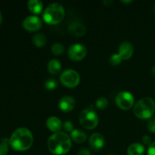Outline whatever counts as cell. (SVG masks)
Here are the masks:
<instances>
[{
	"label": "cell",
	"mask_w": 155,
	"mask_h": 155,
	"mask_svg": "<svg viewBox=\"0 0 155 155\" xmlns=\"http://www.w3.org/2000/svg\"><path fill=\"white\" fill-rule=\"evenodd\" d=\"M47 146L51 154L63 155L67 154L71 148V139L67 133L58 132L51 135L48 139Z\"/></svg>",
	"instance_id": "1"
},
{
	"label": "cell",
	"mask_w": 155,
	"mask_h": 155,
	"mask_svg": "<svg viewBox=\"0 0 155 155\" xmlns=\"http://www.w3.org/2000/svg\"><path fill=\"white\" fill-rule=\"evenodd\" d=\"M33 142V135L25 127H21L15 130L9 139V145L17 151H27L32 146Z\"/></svg>",
	"instance_id": "2"
},
{
	"label": "cell",
	"mask_w": 155,
	"mask_h": 155,
	"mask_svg": "<svg viewBox=\"0 0 155 155\" xmlns=\"http://www.w3.org/2000/svg\"><path fill=\"white\" fill-rule=\"evenodd\" d=\"M133 110L135 115L140 119L151 118L155 113V101L151 98L145 97L135 104Z\"/></svg>",
	"instance_id": "3"
},
{
	"label": "cell",
	"mask_w": 155,
	"mask_h": 155,
	"mask_svg": "<svg viewBox=\"0 0 155 155\" xmlns=\"http://www.w3.org/2000/svg\"><path fill=\"white\" fill-rule=\"evenodd\" d=\"M64 8L58 3H51L45 9L42 15L43 20L49 24H57L64 18Z\"/></svg>",
	"instance_id": "4"
},
{
	"label": "cell",
	"mask_w": 155,
	"mask_h": 155,
	"mask_svg": "<svg viewBox=\"0 0 155 155\" xmlns=\"http://www.w3.org/2000/svg\"><path fill=\"white\" fill-rule=\"evenodd\" d=\"M79 120L84 128L92 130L95 128L98 124V117L96 112L92 108H86L80 113Z\"/></svg>",
	"instance_id": "5"
},
{
	"label": "cell",
	"mask_w": 155,
	"mask_h": 155,
	"mask_svg": "<svg viewBox=\"0 0 155 155\" xmlns=\"http://www.w3.org/2000/svg\"><path fill=\"white\" fill-rule=\"evenodd\" d=\"M61 83L68 88H74L80 83V75L74 70L68 69L63 71L60 76Z\"/></svg>",
	"instance_id": "6"
},
{
	"label": "cell",
	"mask_w": 155,
	"mask_h": 155,
	"mask_svg": "<svg viewBox=\"0 0 155 155\" xmlns=\"http://www.w3.org/2000/svg\"><path fill=\"white\" fill-rule=\"evenodd\" d=\"M116 104L122 110H129L134 104V97L127 91L120 92L116 97Z\"/></svg>",
	"instance_id": "7"
},
{
	"label": "cell",
	"mask_w": 155,
	"mask_h": 155,
	"mask_svg": "<svg viewBox=\"0 0 155 155\" xmlns=\"http://www.w3.org/2000/svg\"><path fill=\"white\" fill-rule=\"evenodd\" d=\"M68 55L70 58L75 61H79L86 57L87 50L86 46L81 44H74L68 48Z\"/></svg>",
	"instance_id": "8"
},
{
	"label": "cell",
	"mask_w": 155,
	"mask_h": 155,
	"mask_svg": "<svg viewBox=\"0 0 155 155\" xmlns=\"http://www.w3.org/2000/svg\"><path fill=\"white\" fill-rule=\"evenodd\" d=\"M42 23L40 18L35 15L28 16L23 21V27L25 30L30 32H34L39 30L42 27Z\"/></svg>",
	"instance_id": "9"
},
{
	"label": "cell",
	"mask_w": 155,
	"mask_h": 155,
	"mask_svg": "<svg viewBox=\"0 0 155 155\" xmlns=\"http://www.w3.org/2000/svg\"><path fill=\"white\" fill-rule=\"evenodd\" d=\"M89 143L92 150L95 151H100L104 145V136L98 133H93L89 138Z\"/></svg>",
	"instance_id": "10"
},
{
	"label": "cell",
	"mask_w": 155,
	"mask_h": 155,
	"mask_svg": "<svg viewBox=\"0 0 155 155\" xmlns=\"http://www.w3.org/2000/svg\"><path fill=\"white\" fill-rule=\"evenodd\" d=\"M117 54L122 60L130 59L133 54V45L128 41H124L120 45Z\"/></svg>",
	"instance_id": "11"
},
{
	"label": "cell",
	"mask_w": 155,
	"mask_h": 155,
	"mask_svg": "<svg viewBox=\"0 0 155 155\" xmlns=\"http://www.w3.org/2000/svg\"><path fill=\"white\" fill-rule=\"evenodd\" d=\"M75 100L71 96H64L59 100V108L64 112H70L75 107Z\"/></svg>",
	"instance_id": "12"
},
{
	"label": "cell",
	"mask_w": 155,
	"mask_h": 155,
	"mask_svg": "<svg viewBox=\"0 0 155 155\" xmlns=\"http://www.w3.org/2000/svg\"><path fill=\"white\" fill-rule=\"evenodd\" d=\"M68 31L74 36H83L86 33V27L80 22H73L68 26Z\"/></svg>",
	"instance_id": "13"
},
{
	"label": "cell",
	"mask_w": 155,
	"mask_h": 155,
	"mask_svg": "<svg viewBox=\"0 0 155 155\" xmlns=\"http://www.w3.org/2000/svg\"><path fill=\"white\" fill-rule=\"evenodd\" d=\"M62 126H63V124H62L61 120L56 117H50L46 120L47 128L52 132L58 133L61 129Z\"/></svg>",
	"instance_id": "14"
},
{
	"label": "cell",
	"mask_w": 155,
	"mask_h": 155,
	"mask_svg": "<svg viewBox=\"0 0 155 155\" xmlns=\"http://www.w3.org/2000/svg\"><path fill=\"white\" fill-rule=\"evenodd\" d=\"M27 7L32 13L39 15L42 11L43 4L39 0H30L27 2Z\"/></svg>",
	"instance_id": "15"
},
{
	"label": "cell",
	"mask_w": 155,
	"mask_h": 155,
	"mask_svg": "<svg viewBox=\"0 0 155 155\" xmlns=\"http://www.w3.org/2000/svg\"><path fill=\"white\" fill-rule=\"evenodd\" d=\"M145 147L140 143H133L129 146L127 149L128 155H143Z\"/></svg>",
	"instance_id": "16"
},
{
	"label": "cell",
	"mask_w": 155,
	"mask_h": 155,
	"mask_svg": "<svg viewBox=\"0 0 155 155\" xmlns=\"http://www.w3.org/2000/svg\"><path fill=\"white\" fill-rule=\"evenodd\" d=\"M71 138L73 141L78 143H82L84 142L87 139L86 133L80 130H74L71 133Z\"/></svg>",
	"instance_id": "17"
},
{
	"label": "cell",
	"mask_w": 155,
	"mask_h": 155,
	"mask_svg": "<svg viewBox=\"0 0 155 155\" xmlns=\"http://www.w3.org/2000/svg\"><path fill=\"white\" fill-rule=\"evenodd\" d=\"M61 69V64L57 59H51L48 64V71L51 74H58Z\"/></svg>",
	"instance_id": "18"
},
{
	"label": "cell",
	"mask_w": 155,
	"mask_h": 155,
	"mask_svg": "<svg viewBox=\"0 0 155 155\" xmlns=\"http://www.w3.org/2000/svg\"><path fill=\"white\" fill-rule=\"evenodd\" d=\"M47 39L46 36L43 33H36L33 37V42L36 46L42 47L46 44Z\"/></svg>",
	"instance_id": "19"
},
{
	"label": "cell",
	"mask_w": 155,
	"mask_h": 155,
	"mask_svg": "<svg viewBox=\"0 0 155 155\" xmlns=\"http://www.w3.org/2000/svg\"><path fill=\"white\" fill-rule=\"evenodd\" d=\"M51 52L55 55H61L64 51V46L61 43L55 42L51 45Z\"/></svg>",
	"instance_id": "20"
},
{
	"label": "cell",
	"mask_w": 155,
	"mask_h": 155,
	"mask_svg": "<svg viewBox=\"0 0 155 155\" xmlns=\"http://www.w3.org/2000/svg\"><path fill=\"white\" fill-rule=\"evenodd\" d=\"M9 139L4 138L0 142V155H6L8 152L9 146Z\"/></svg>",
	"instance_id": "21"
},
{
	"label": "cell",
	"mask_w": 155,
	"mask_h": 155,
	"mask_svg": "<svg viewBox=\"0 0 155 155\" xmlns=\"http://www.w3.org/2000/svg\"><path fill=\"white\" fill-rule=\"evenodd\" d=\"M107 105H108V101L104 97H100L95 101V106L99 110H104L107 107Z\"/></svg>",
	"instance_id": "22"
},
{
	"label": "cell",
	"mask_w": 155,
	"mask_h": 155,
	"mask_svg": "<svg viewBox=\"0 0 155 155\" xmlns=\"http://www.w3.org/2000/svg\"><path fill=\"white\" fill-rule=\"evenodd\" d=\"M58 86V82L54 79L49 78L45 82V88L47 90L52 91L55 89Z\"/></svg>",
	"instance_id": "23"
},
{
	"label": "cell",
	"mask_w": 155,
	"mask_h": 155,
	"mask_svg": "<svg viewBox=\"0 0 155 155\" xmlns=\"http://www.w3.org/2000/svg\"><path fill=\"white\" fill-rule=\"evenodd\" d=\"M122 59L120 57L118 54H113L110 58V63L113 66H117L121 64L122 62Z\"/></svg>",
	"instance_id": "24"
},
{
	"label": "cell",
	"mask_w": 155,
	"mask_h": 155,
	"mask_svg": "<svg viewBox=\"0 0 155 155\" xmlns=\"http://www.w3.org/2000/svg\"><path fill=\"white\" fill-rule=\"evenodd\" d=\"M62 127H64V130H66L68 133H71V132L74 130V124H73L70 120L65 121L63 124V126H62Z\"/></svg>",
	"instance_id": "25"
},
{
	"label": "cell",
	"mask_w": 155,
	"mask_h": 155,
	"mask_svg": "<svg viewBox=\"0 0 155 155\" xmlns=\"http://www.w3.org/2000/svg\"><path fill=\"white\" fill-rule=\"evenodd\" d=\"M148 129L151 133H155V118L150 120L148 123Z\"/></svg>",
	"instance_id": "26"
},
{
	"label": "cell",
	"mask_w": 155,
	"mask_h": 155,
	"mask_svg": "<svg viewBox=\"0 0 155 155\" xmlns=\"http://www.w3.org/2000/svg\"><path fill=\"white\" fill-rule=\"evenodd\" d=\"M148 155H155V142L151 143L148 147Z\"/></svg>",
	"instance_id": "27"
},
{
	"label": "cell",
	"mask_w": 155,
	"mask_h": 155,
	"mask_svg": "<svg viewBox=\"0 0 155 155\" xmlns=\"http://www.w3.org/2000/svg\"><path fill=\"white\" fill-rule=\"evenodd\" d=\"M142 142L145 145H151V139L150 136H142Z\"/></svg>",
	"instance_id": "28"
},
{
	"label": "cell",
	"mask_w": 155,
	"mask_h": 155,
	"mask_svg": "<svg viewBox=\"0 0 155 155\" xmlns=\"http://www.w3.org/2000/svg\"><path fill=\"white\" fill-rule=\"evenodd\" d=\"M78 155H91V152L87 148H82L79 151Z\"/></svg>",
	"instance_id": "29"
},
{
	"label": "cell",
	"mask_w": 155,
	"mask_h": 155,
	"mask_svg": "<svg viewBox=\"0 0 155 155\" xmlns=\"http://www.w3.org/2000/svg\"><path fill=\"white\" fill-rule=\"evenodd\" d=\"M151 72H152V74L153 76L155 77V65L154 67L152 68V69H151Z\"/></svg>",
	"instance_id": "30"
},
{
	"label": "cell",
	"mask_w": 155,
	"mask_h": 155,
	"mask_svg": "<svg viewBox=\"0 0 155 155\" xmlns=\"http://www.w3.org/2000/svg\"><path fill=\"white\" fill-rule=\"evenodd\" d=\"M2 23V13L0 12V24Z\"/></svg>",
	"instance_id": "31"
},
{
	"label": "cell",
	"mask_w": 155,
	"mask_h": 155,
	"mask_svg": "<svg viewBox=\"0 0 155 155\" xmlns=\"http://www.w3.org/2000/svg\"><path fill=\"white\" fill-rule=\"evenodd\" d=\"M122 2H124V3H129V2H132V1H122Z\"/></svg>",
	"instance_id": "32"
},
{
	"label": "cell",
	"mask_w": 155,
	"mask_h": 155,
	"mask_svg": "<svg viewBox=\"0 0 155 155\" xmlns=\"http://www.w3.org/2000/svg\"><path fill=\"white\" fill-rule=\"evenodd\" d=\"M154 13H155V5H154Z\"/></svg>",
	"instance_id": "33"
},
{
	"label": "cell",
	"mask_w": 155,
	"mask_h": 155,
	"mask_svg": "<svg viewBox=\"0 0 155 155\" xmlns=\"http://www.w3.org/2000/svg\"><path fill=\"white\" fill-rule=\"evenodd\" d=\"M110 155H115V154H110Z\"/></svg>",
	"instance_id": "34"
}]
</instances>
